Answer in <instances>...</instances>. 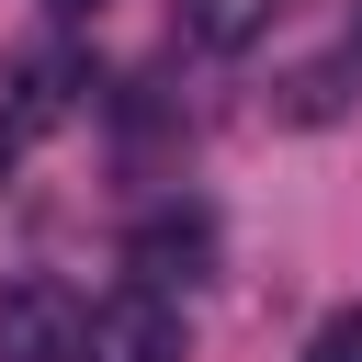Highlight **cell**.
I'll list each match as a JSON object with an SVG mask.
<instances>
[{
    "mask_svg": "<svg viewBox=\"0 0 362 362\" xmlns=\"http://www.w3.org/2000/svg\"><path fill=\"white\" fill-rule=\"evenodd\" d=\"M283 113H294V124H328V113H339V68H305V79L283 90Z\"/></svg>",
    "mask_w": 362,
    "mask_h": 362,
    "instance_id": "6",
    "label": "cell"
},
{
    "mask_svg": "<svg viewBox=\"0 0 362 362\" xmlns=\"http://www.w3.org/2000/svg\"><path fill=\"white\" fill-rule=\"evenodd\" d=\"M57 11H68V23H79V11H102V0H57Z\"/></svg>",
    "mask_w": 362,
    "mask_h": 362,
    "instance_id": "9",
    "label": "cell"
},
{
    "mask_svg": "<svg viewBox=\"0 0 362 362\" xmlns=\"http://www.w3.org/2000/svg\"><path fill=\"white\" fill-rule=\"evenodd\" d=\"M305 362H362V305H339V317H317V339H305Z\"/></svg>",
    "mask_w": 362,
    "mask_h": 362,
    "instance_id": "7",
    "label": "cell"
},
{
    "mask_svg": "<svg viewBox=\"0 0 362 362\" xmlns=\"http://www.w3.org/2000/svg\"><path fill=\"white\" fill-rule=\"evenodd\" d=\"M79 79H90L79 57H23V68H11V113H0V124H11V136H23V124H57Z\"/></svg>",
    "mask_w": 362,
    "mask_h": 362,
    "instance_id": "4",
    "label": "cell"
},
{
    "mask_svg": "<svg viewBox=\"0 0 362 362\" xmlns=\"http://www.w3.org/2000/svg\"><path fill=\"white\" fill-rule=\"evenodd\" d=\"M272 11H283V0H181V34H192L204 57H238V45L272 34Z\"/></svg>",
    "mask_w": 362,
    "mask_h": 362,
    "instance_id": "5",
    "label": "cell"
},
{
    "mask_svg": "<svg viewBox=\"0 0 362 362\" xmlns=\"http://www.w3.org/2000/svg\"><path fill=\"white\" fill-rule=\"evenodd\" d=\"M11 158H23V136H11V124H0V181H11Z\"/></svg>",
    "mask_w": 362,
    "mask_h": 362,
    "instance_id": "8",
    "label": "cell"
},
{
    "mask_svg": "<svg viewBox=\"0 0 362 362\" xmlns=\"http://www.w3.org/2000/svg\"><path fill=\"white\" fill-rule=\"evenodd\" d=\"M90 339V305L68 283H11L0 294V362H79Z\"/></svg>",
    "mask_w": 362,
    "mask_h": 362,
    "instance_id": "2",
    "label": "cell"
},
{
    "mask_svg": "<svg viewBox=\"0 0 362 362\" xmlns=\"http://www.w3.org/2000/svg\"><path fill=\"white\" fill-rule=\"evenodd\" d=\"M79 362H181V305H170V294H147V283L102 294V305H90Z\"/></svg>",
    "mask_w": 362,
    "mask_h": 362,
    "instance_id": "1",
    "label": "cell"
},
{
    "mask_svg": "<svg viewBox=\"0 0 362 362\" xmlns=\"http://www.w3.org/2000/svg\"><path fill=\"white\" fill-rule=\"evenodd\" d=\"M204 260H215V226H204V215H147V226L124 238V272H136L147 294H170V283H192Z\"/></svg>",
    "mask_w": 362,
    "mask_h": 362,
    "instance_id": "3",
    "label": "cell"
}]
</instances>
